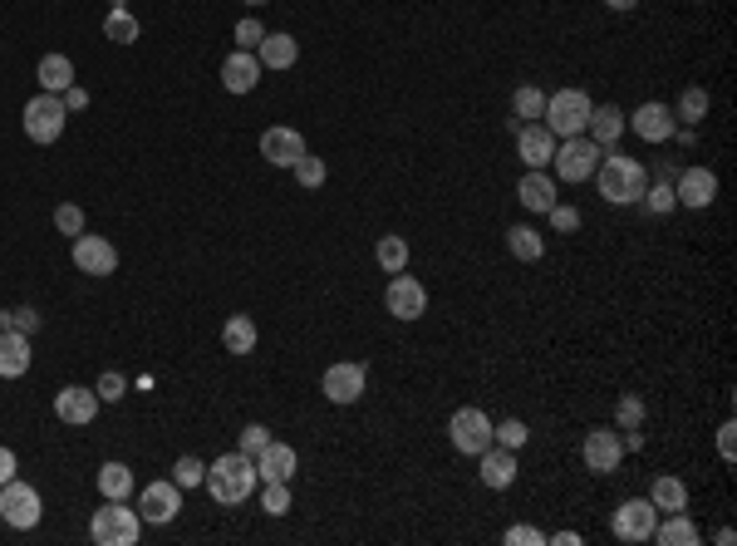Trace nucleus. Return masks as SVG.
<instances>
[{
    "mask_svg": "<svg viewBox=\"0 0 737 546\" xmlns=\"http://www.w3.org/2000/svg\"><path fill=\"white\" fill-rule=\"evenodd\" d=\"M649 502L659 507V517H669V512H688V487L679 478H669V473H659L654 487H649Z\"/></svg>",
    "mask_w": 737,
    "mask_h": 546,
    "instance_id": "nucleus-26",
    "label": "nucleus"
},
{
    "mask_svg": "<svg viewBox=\"0 0 737 546\" xmlns=\"http://www.w3.org/2000/svg\"><path fill=\"white\" fill-rule=\"evenodd\" d=\"M615 537L620 542H649L654 537V527H659V507L649 502V497H629V502H620L615 507Z\"/></svg>",
    "mask_w": 737,
    "mask_h": 546,
    "instance_id": "nucleus-8",
    "label": "nucleus"
},
{
    "mask_svg": "<svg viewBox=\"0 0 737 546\" xmlns=\"http://www.w3.org/2000/svg\"><path fill=\"white\" fill-rule=\"evenodd\" d=\"M290 473H295V448L271 438V443L256 453V478H261V483H290Z\"/></svg>",
    "mask_w": 737,
    "mask_h": 546,
    "instance_id": "nucleus-21",
    "label": "nucleus"
},
{
    "mask_svg": "<svg viewBox=\"0 0 737 546\" xmlns=\"http://www.w3.org/2000/svg\"><path fill=\"white\" fill-rule=\"evenodd\" d=\"M733 433H737L733 424H723V428H718V453H723L728 463H733V453H737V438H733Z\"/></svg>",
    "mask_w": 737,
    "mask_h": 546,
    "instance_id": "nucleus-50",
    "label": "nucleus"
},
{
    "mask_svg": "<svg viewBox=\"0 0 737 546\" xmlns=\"http://www.w3.org/2000/svg\"><path fill=\"white\" fill-rule=\"evenodd\" d=\"M84 104H89V94L69 84V89H64V109H84Z\"/></svg>",
    "mask_w": 737,
    "mask_h": 546,
    "instance_id": "nucleus-52",
    "label": "nucleus"
},
{
    "mask_svg": "<svg viewBox=\"0 0 737 546\" xmlns=\"http://www.w3.org/2000/svg\"><path fill=\"white\" fill-rule=\"evenodd\" d=\"M595 187H600V197L605 202H639L644 197V187H649V173H644V163L639 158H624L615 148H605V158H600V168H595Z\"/></svg>",
    "mask_w": 737,
    "mask_h": 546,
    "instance_id": "nucleus-1",
    "label": "nucleus"
},
{
    "mask_svg": "<svg viewBox=\"0 0 737 546\" xmlns=\"http://www.w3.org/2000/svg\"><path fill=\"white\" fill-rule=\"evenodd\" d=\"M624 123H629L644 143H669V138H674V114H669V104H654V99L639 104Z\"/></svg>",
    "mask_w": 737,
    "mask_h": 546,
    "instance_id": "nucleus-18",
    "label": "nucleus"
},
{
    "mask_svg": "<svg viewBox=\"0 0 737 546\" xmlns=\"http://www.w3.org/2000/svg\"><path fill=\"white\" fill-rule=\"evenodd\" d=\"M546 114V94L536 89V84H521L516 94H511V128H521V123H541Z\"/></svg>",
    "mask_w": 737,
    "mask_h": 546,
    "instance_id": "nucleus-28",
    "label": "nucleus"
},
{
    "mask_svg": "<svg viewBox=\"0 0 737 546\" xmlns=\"http://www.w3.org/2000/svg\"><path fill=\"white\" fill-rule=\"evenodd\" d=\"M30 369V335L0 330V379H20Z\"/></svg>",
    "mask_w": 737,
    "mask_h": 546,
    "instance_id": "nucleus-24",
    "label": "nucleus"
},
{
    "mask_svg": "<svg viewBox=\"0 0 737 546\" xmlns=\"http://www.w3.org/2000/svg\"><path fill=\"white\" fill-rule=\"evenodd\" d=\"M138 532H143V517H138V507H128V502H104L99 512H94V522H89V537L99 546H133L138 542Z\"/></svg>",
    "mask_w": 737,
    "mask_h": 546,
    "instance_id": "nucleus-3",
    "label": "nucleus"
},
{
    "mask_svg": "<svg viewBox=\"0 0 737 546\" xmlns=\"http://www.w3.org/2000/svg\"><path fill=\"white\" fill-rule=\"evenodd\" d=\"M507 542H526V546H541L546 542V532H536V527H511Z\"/></svg>",
    "mask_w": 737,
    "mask_h": 546,
    "instance_id": "nucleus-49",
    "label": "nucleus"
},
{
    "mask_svg": "<svg viewBox=\"0 0 737 546\" xmlns=\"http://www.w3.org/2000/svg\"><path fill=\"white\" fill-rule=\"evenodd\" d=\"M256 458H246L241 448L236 453H222L212 468H207V478H202V487L222 502V507H236V502H246L251 492H256Z\"/></svg>",
    "mask_w": 737,
    "mask_h": 546,
    "instance_id": "nucleus-2",
    "label": "nucleus"
},
{
    "mask_svg": "<svg viewBox=\"0 0 737 546\" xmlns=\"http://www.w3.org/2000/svg\"><path fill=\"white\" fill-rule=\"evenodd\" d=\"M256 50H261V55H256L261 69H290V64L300 60V45H295L290 35H281V30H276V35H266Z\"/></svg>",
    "mask_w": 737,
    "mask_h": 546,
    "instance_id": "nucleus-27",
    "label": "nucleus"
},
{
    "mask_svg": "<svg viewBox=\"0 0 737 546\" xmlns=\"http://www.w3.org/2000/svg\"><path fill=\"white\" fill-rule=\"evenodd\" d=\"M99 492L114 497V502H128V497H133V473H128L123 463H104V468H99Z\"/></svg>",
    "mask_w": 737,
    "mask_h": 546,
    "instance_id": "nucleus-33",
    "label": "nucleus"
},
{
    "mask_svg": "<svg viewBox=\"0 0 737 546\" xmlns=\"http://www.w3.org/2000/svg\"><path fill=\"white\" fill-rule=\"evenodd\" d=\"M674 197H679V207H713L718 202V178L708 168H679Z\"/></svg>",
    "mask_w": 737,
    "mask_h": 546,
    "instance_id": "nucleus-17",
    "label": "nucleus"
},
{
    "mask_svg": "<svg viewBox=\"0 0 737 546\" xmlns=\"http://www.w3.org/2000/svg\"><path fill=\"white\" fill-rule=\"evenodd\" d=\"M40 487L20 483V478H10V483L0 487V517L10 522V527H20V532H30L35 522H40Z\"/></svg>",
    "mask_w": 737,
    "mask_h": 546,
    "instance_id": "nucleus-7",
    "label": "nucleus"
},
{
    "mask_svg": "<svg viewBox=\"0 0 737 546\" xmlns=\"http://www.w3.org/2000/svg\"><path fill=\"white\" fill-rule=\"evenodd\" d=\"M364 384H369V374H364V364H354V360H344V364H330L325 369V399L330 404H359L364 399Z\"/></svg>",
    "mask_w": 737,
    "mask_h": 546,
    "instance_id": "nucleus-13",
    "label": "nucleus"
},
{
    "mask_svg": "<svg viewBox=\"0 0 737 546\" xmlns=\"http://www.w3.org/2000/svg\"><path fill=\"white\" fill-rule=\"evenodd\" d=\"M55 414H59V424H74V428L94 424V414H99V394H94V389H79V384H64V389L55 394Z\"/></svg>",
    "mask_w": 737,
    "mask_h": 546,
    "instance_id": "nucleus-16",
    "label": "nucleus"
},
{
    "mask_svg": "<svg viewBox=\"0 0 737 546\" xmlns=\"http://www.w3.org/2000/svg\"><path fill=\"white\" fill-rule=\"evenodd\" d=\"M10 478H15V453H10V448H0V487L10 483Z\"/></svg>",
    "mask_w": 737,
    "mask_h": 546,
    "instance_id": "nucleus-51",
    "label": "nucleus"
},
{
    "mask_svg": "<svg viewBox=\"0 0 737 546\" xmlns=\"http://www.w3.org/2000/svg\"><path fill=\"white\" fill-rule=\"evenodd\" d=\"M35 74H40V89H45V94H64V89L74 84V64L64 60V55H45Z\"/></svg>",
    "mask_w": 737,
    "mask_h": 546,
    "instance_id": "nucleus-31",
    "label": "nucleus"
},
{
    "mask_svg": "<svg viewBox=\"0 0 737 546\" xmlns=\"http://www.w3.org/2000/svg\"><path fill=\"white\" fill-rule=\"evenodd\" d=\"M55 227L64 232V237H79V232H84V212H79L74 202H59V207H55Z\"/></svg>",
    "mask_w": 737,
    "mask_h": 546,
    "instance_id": "nucleus-42",
    "label": "nucleus"
},
{
    "mask_svg": "<svg viewBox=\"0 0 737 546\" xmlns=\"http://www.w3.org/2000/svg\"><path fill=\"white\" fill-rule=\"evenodd\" d=\"M222 345H227L231 355H251L256 350V320L251 315H231L227 325H222Z\"/></svg>",
    "mask_w": 737,
    "mask_h": 546,
    "instance_id": "nucleus-30",
    "label": "nucleus"
},
{
    "mask_svg": "<svg viewBox=\"0 0 737 546\" xmlns=\"http://www.w3.org/2000/svg\"><path fill=\"white\" fill-rule=\"evenodd\" d=\"M526 438H531V433H526V424H521V419H507V424H492V443H502V448H511V453H516V448H521Z\"/></svg>",
    "mask_w": 737,
    "mask_h": 546,
    "instance_id": "nucleus-40",
    "label": "nucleus"
},
{
    "mask_svg": "<svg viewBox=\"0 0 737 546\" xmlns=\"http://www.w3.org/2000/svg\"><path fill=\"white\" fill-rule=\"evenodd\" d=\"M615 419H620V428H639V424H644V399L624 394L620 404H615Z\"/></svg>",
    "mask_w": 737,
    "mask_h": 546,
    "instance_id": "nucleus-45",
    "label": "nucleus"
},
{
    "mask_svg": "<svg viewBox=\"0 0 737 546\" xmlns=\"http://www.w3.org/2000/svg\"><path fill=\"white\" fill-rule=\"evenodd\" d=\"M0 330H20V335H35V330H40V310H30V305L0 310Z\"/></svg>",
    "mask_w": 737,
    "mask_h": 546,
    "instance_id": "nucleus-37",
    "label": "nucleus"
},
{
    "mask_svg": "<svg viewBox=\"0 0 737 546\" xmlns=\"http://www.w3.org/2000/svg\"><path fill=\"white\" fill-rule=\"evenodd\" d=\"M590 94L585 89H556L551 99H546V114L541 123L556 133V138H575V133H585V123H590Z\"/></svg>",
    "mask_w": 737,
    "mask_h": 546,
    "instance_id": "nucleus-4",
    "label": "nucleus"
},
{
    "mask_svg": "<svg viewBox=\"0 0 737 546\" xmlns=\"http://www.w3.org/2000/svg\"><path fill=\"white\" fill-rule=\"evenodd\" d=\"M674 119L683 123H698V119H708V89H698V84H688L679 94V114Z\"/></svg>",
    "mask_w": 737,
    "mask_h": 546,
    "instance_id": "nucleus-36",
    "label": "nucleus"
},
{
    "mask_svg": "<svg viewBox=\"0 0 737 546\" xmlns=\"http://www.w3.org/2000/svg\"><path fill=\"white\" fill-rule=\"evenodd\" d=\"M305 153V138L295 128H266L261 133V158L276 163V168H295V158Z\"/></svg>",
    "mask_w": 737,
    "mask_h": 546,
    "instance_id": "nucleus-20",
    "label": "nucleus"
},
{
    "mask_svg": "<svg viewBox=\"0 0 737 546\" xmlns=\"http://www.w3.org/2000/svg\"><path fill=\"white\" fill-rule=\"evenodd\" d=\"M516 153H521L526 168H546L556 158V133L546 123H521L516 128Z\"/></svg>",
    "mask_w": 737,
    "mask_h": 546,
    "instance_id": "nucleus-15",
    "label": "nucleus"
},
{
    "mask_svg": "<svg viewBox=\"0 0 737 546\" xmlns=\"http://www.w3.org/2000/svg\"><path fill=\"white\" fill-rule=\"evenodd\" d=\"M605 5H610V10H634L639 0H605Z\"/></svg>",
    "mask_w": 737,
    "mask_h": 546,
    "instance_id": "nucleus-53",
    "label": "nucleus"
},
{
    "mask_svg": "<svg viewBox=\"0 0 737 546\" xmlns=\"http://www.w3.org/2000/svg\"><path fill=\"white\" fill-rule=\"evenodd\" d=\"M266 443H271V428H266V424H246V428H241V453H246V458H256Z\"/></svg>",
    "mask_w": 737,
    "mask_h": 546,
    "instance_id": "nucleus-44",
    "label": "nucleus"
},
{
    "mask_svg": "<svg viewBox=\"0 0 737 546\" xmlns=\"http://www.w3.org/2000/svg\"><path fill=\"white\" fill-rule=\"evenodd\" d=\"M620 458H624L620 428H590V433H585V468H590V473H615Z\"/></svg>",
    "mask_w": 737,
    "mask_h": 546,
    "instance_id": "nucleus-14",
    "label": "nucleus"
},
{
    "mask_svg": "<svg viewBox=\"0 0 737 546\" xmlns=\"http://www.w3.org/2000/svg\"><path fill=\"white\" fill-rule=\"evenodd\" d=\"M551 227H556V232H575V227H580V212L556 202V207H551Z\"/></svg>",
    "mask_w": 737,
    "mask_h": 546,
    "instance_id": "nucleus-47",
    "label": "nucleus"
},
{
    "mask_svg": "<svg viewBox=\"0 0 737 546\" xmlns=\"http://www.w3.org/2000/svg\"><path fill=\"white\" fill-rule=\"evenodd\" d=\"M384 305H389L394 320H418V315L428 310V286L413 281V276H403V271H394V281H389V291H384Z\"/></svg>",
    "mask_w": 737,
    "mask_h": 546,
    "instance_id": "nucleus-12",
    "label": "nucleus"
},
{
    "mask_svg": "<svg viewBox=\"0 0 737 546\" xmlns=\"http://www.w3.org/2000/svg\"><path fill=\"white\" fill-rule=\"evenodd\" d=\"M507 251L516 261H541L546 256V242H541V232L536 227H511L507 232Z\"/></svg>",
    "mask_w": 737,
    "mask_h": 546,
    "instance_id": "nucleus-32",
    "label": "nucleus"
},
{
    "mask_svg": "<svg viewBox=\"0 0 737 546\" xmlns=\"http://www.w3.org/2000/svg\"><path fill=\"white\" fill-rule=\"evenodd\" d=\"M177 512H182V487L177 483H148L138 492V517H143V522L168 527Z\"/></svg>",
    "mask_w": 737,
    "mask_h": 546,
    "instance_id": "nucleus-11",
    "label": "nucleus"
},
{
    "mask_svg": "<svg viewBox=\"0 0 737 546\" xmlns=\"http://www.w3.org/2000/svg\"><path fill=\"white\" fill-rule=\"evenodd\" d=\"M256 79H261V60L256 55H246V50L227 55V64H222V89L227 94H251Z\"/></svg>",
    "mask_w": 737,
    "mask_h": 546,
    "instance_id": "nucleus-22",
    "label": "nucleus"
},
{
    "mask_svg": "<svg viewBox=\"0 0 737 546\" xmlns=\"http://www.w3.org/2000/svg\"><path fill=\"white\" fill-rule=\"evenodd\" d=\"M246 5H266V0H246Z\"/></svg>",
    "mask_w": 737,
    "mask_h": 546,
    "instance_id": "nucleus-54",
    "label": "nucleus"
},
{
    "mask_svg": "<svg viewBox=\"0 0 737 546\" xmlns=\"http://www.w3.org/2000/svg\"><path fill=\"white\" fill-rule=\"evenodd\" d=\"M261 40H266L261 20H241V25H236V50H251V45H261Z\"/></svg>",
    "mask_w": 737,
    "mask_h": 546,
    "instance_id": "nucleus-46",
    "label": "nucleus"
},
{
    "mask_svg": "<svg viewBox=\"0 0 737 546\" xmlns=\"http://www.w3.org/2000/svg\"><path fill=\"white\" fill-rule=\"evenodd\" d=\"M295 182H300V187H320V182H325V158H315V153L305 148V153L295 158Z\"/></svg>",
    "mask_w": 737,
    "mask_h": 546,
    "instance_id": "nucleus-38",
    "label": "nucleus"
},
{
    "mask_svg": "<svg viewBox=\"0 0 737 546\" xmlns=\"http://www.w3.org/2000/svg\"><path fill=\"white\" fill-rule=\"evenodd\" d=\"M123 389H128V384H123V379H118V374H104V379H99V389H94V394H99V399H123Z\"/></svg>",
    "mask_w": 737,
    "mask_h": 546,
    "instance_id": "nucleus-48",
    "label": "nucleus"
},
{
    "mask_svg": "<svg viewBox=\"0 0 737 546\" xmlns=\"http://www.w3.org/2000/svg\"><path fill=\"white\" fill-rule=\"evenodd\" d=\"M477 468H482V483L492 487V492H502V487L516 483V453L502 448V443L482 448V453H477Z\"/></svg>",
    "mask_w": 737,
    "mask_h": 546,
    "instance_id": "nucleus-19",
    "label": "nucleus"
},
{
    "mask_svg": "<svg viewBox=\"0 0 737 546\" xmlns=\"http://www.w3.org/2000/svg\"><path fill=\"white\" fill-rule=\"evenodd\" d=\"M649 212H674L679 207V197H674V182H654V187H644V197H639Z\"/></svg>",
    "mask_w": 737,
    "mask_h": 546,
    "instance_id": "nucleus-39",
    "label": "nucleus"
},
{
    "mask_svg": "<svg viewBox=\"0 0 737 546\" xmlns=\"http://www.w3.org/2000/svg\"><path fill=\"white\" fill-rule=\"evenodd\" d=\"M374 256H379V266L394 276V271H403V266H408V242H403V237H379Z\"/></svg>",
    "mask_w": 737,
    "mask_h": 546,
    "instance_id": "nucleus-35",
    "label": "nucleus"
},
{
    "mask_svg": "<svg viewBox=\"0 0 737 546\" xmlns=\"http://www.w3.org/2000/svg\"><path fill=\"white\" fill-rule=\"evenodd\" d=\"M261 507H266L271 517H285V512H290V487H285V483H266V492H261Z\"/></svg>",
    "mask_w": 737,
    "mask_h": 546,
    "instance_id": "nucleus-43",
    "label": "nucleus"
},
{
    "mask_svg": "<svg viewBox=\"0 0 737 546\" xmlns=\"http://www.w3.org/2000/svg\"><path fill=\"white\" fill-rule=\"evenodd\" d=\"M104 35H109L114 45H133V40H138V20H133L123 5H114V10H109V20H104Z\"/></svg>",
    "mask_w": 737,
    "mask_h": 546,
    "instance_id": "nucleus-34",
    "label": "nucleus"
},
{
    "mask_svg": "<svg viewBox=\"0 0 737 546\" xmlns=\"http://www.w3.org/2000/svg\"><path fill=\"white\" fill-rule=\"evenodd\" d=\"M516 197H521V207H526V212H551V207L561 202V197H556V182L546 178L541 168H531L526 178L516 182Z\"/></svg>",
    "mask_w": 737,
    "mask_h": 546,
    "instance_id": "nucleus-23",
    "label": "nucleus"
},
{
    "mask_svg": "<svg viewBox=\"0 0 737 546\" xmlns=\"http://www.w3.org/2000/svg\"><path fill=\"white\" fill-rule=\"evenodd\" d=\"M649 542H664V546H698V542H703V532H698V527H693V522H688L683 512H669V522H659Z\"/></svg>",
    "mask_w": 737,
    "mask_h": 546,
    "instance_id": "nucleus-29",
    "label": "nucleus"
},
{
    "mask_svg": "<svg viewBox=\"0 0 737 546\" xmlns=\"http://www.w3.org/2000/svg\"><path fill=\"white\" fill-rule=\"evenodd\" d=\"M585 133H590L600 148H610V143L624 133V114L615 109V104H595V109H590V123H585Z\"/></svg>",
    "mask_w": 737,
    "mask_h": 546,
    "instance_id": "nucleus-25",
    "label": "nucleus"
},
{
    "mask_svg": "<svg viewBox=\"0 0 737 546\" xmlns=\"http://www.w3.org/2000/svg\"><path fill=\"white\" fill-rule=\"evenodd\" d=\"M448 438H453L457 453L477 458L482 448H492V419L482 409H457L453 419H448Z\"/></svg>",
    "mask_w": 737,
    "mask_h": 546,
    "instance_id": "nucleus-9",
    "label": "nucleus"
},
{
    "mask_svg": "<svg viewBox=\"0 0 737 546\" xmlns=\"http://www.w3.org/2000/svg\"><path fill=\"white\" fill-rule=\"evenodd\" d=\"M69 256H74V266L84 271V276H114L118 271V251L109 237H74V246H69Z\"/></svg>",
    "mask_w": 737,
    "mask_h": 546,
    "instance_id": "nucleus-10",
    "label": "nucleus"
},
{
    "mask_svg": "<svg viewBox=\"0 0 737 546\" xmlns=\"http://www.w3.org/2000/svg\"><path fill=\"white\" fill-rule=\"evenodd\" d=\"M64 114H69V109H64V99L40 89V94L25 104V114H20V119H25V133H30L35 143H55L59 133H64Z\"/></svg>",
    "mask_w": 737,
    "mask_h": 546,
    "instance_id": "nucleus-6",
    "label": "nucleus"
},
{
    "mask_svg": "<svg viewBox=\"0 0 737 546\" xmlns=\"http://www.w3.org/2000/svg\"><path fill=\"white\" fill-rule=\"evenodd\" d=\"M207 478V463H197V458H177L172 463V483L177 487H197Z\"/></svg>",
    "mask_w": 737,
    "mask_h": 546,
    "instance_id": "nucleus-41",
    "label": "nucleus"
},
{
    "mask_svg": "<svg viewBox=\"0 0 737 546\" xmlns=\"http://www.w3.org/2000/svg\"><path fill=\"white\" fill-rule=\"evenodd\" d=\"M600 158H605V148L590 138V133H575V138H561L556 143V178L561 182H585L595 168H600Z\"/></svg>",
    "mask_w": 737,
    "mask_h": 546,
    "instance_id": "nucleus-5",
    "label": "nucleus"
}]
</instances>
